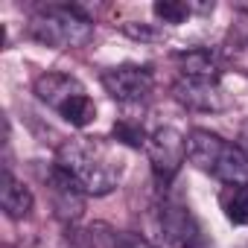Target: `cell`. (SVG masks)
I'll return each instance as SVG.
<instances>
[{
    "instance_id": "obj_11",
    "label": "cell",
    "mask_w": 248,
    "mask_h": 248,
    "mask_svg": "<svg viewBox=\"0 0 248 248\" xmlns=\"http://www.w3.org/2000/svg\"><path fill=\"white\" fill-rule=\"evenodd\" d=\"M175 64L184 79H219V56L207 47L175 53Z\"/></svg>"
},
{
    "instance_id": "obj_3",
    "label": "cell",
    "mask_w": 248,
    "mask_h": 248,
    "mask_svg": "<svg viewBox=\"0 0 248 248\" xmlns=\"http://www.w3.org/2000/svg\"><path fill=\"white\" fill-rule=\"evenodd\" d=\"M35 96L50 105L62 120H67L70 126H91L96 120V105L93 99L88 96L85 85L76 79V76H67V73H41L35 79Z\"/></svg>"
},
{
    "instance_id": "obj_13",
    "label": "cell",
    "mask_w": 248,
    "mask_h": 248,
    "mask_svg": "<svg viewBox=\"0 0 248 248\" xmlns=\"http://www.w3.org/2000/svg\"><path fill=\"white\" fill-rule=\"evenodd\" d=\"M152 12H155V18L158 21H164V24H184L187 18H190V6L187 3H181V0H158V3L152 6Z\"/></svg>"
},
{
    "instance_id": "obj_8",
    "label": "cell",
    "mask_w": 248,
    "mask_h": 248,
    "mask_svg": "<svg viewBox=\"0 0 248 248\" xmlns=\"http://www.w3.org/2000/svg\"><path fill=\"white\" fill-rule=\"evenodd\" d=\"M161 231L172 248H202L204 245V233H202L199 219L190 213V207H184L178 202H164Z\"/></svg>"
},
{
    "instance_id": "obj_10",
    "label": "cell",
    "mask_w": 248,
    "mask_h": 248,
    "mask_svg": "<svg viewBox=\"0 0 248 248\" xmlns=\"http://www.w3.org/2000/svg\"><path fill=\"white\" fill-rule=\"evenodd\" d=\"M0 204H3V213L9 219H27L35 204L30 187L21 178H15L9 167L3 170V178H0Z\"/></svg>"
},
{
    "instance_id": "obj_7",
    "label": "cell",
    "mask_w": 248,
    "mask_h": 248,
    "mask_svg": "<svg viewBox=\"0 0 248 248\" xmlns=\"http://www.w3.org/2000/svg\"><path fill=\"white\" fill-rule=\"evenodd\" d=\"M172 96L178 105L190 111H202V114H216L231 105V96L219 85V79H184L181 76L172 85Z\"/></svg>"
},
{
    "instance_id": "obj_4",
    "label": "cell",
    "mask_w": 248,
    "mask_h": 248,
    "mask_svg": "<svg viewBox=\"0 0 248 248\" xmlns=\"http://www.w3.org/2000/svg\"><path fill=\"white\" fill-rule=\"evenodd\" d=\"M30 38L53 50L85 47L93 38V24L76 6H47L30 21Z\"/></svg>"
},
{
    "instance_id": "obj_14",
    "label": "cell",
    "mask_w": 248,
    "mask_h": 248,
    "mask_svg": "<svg viewBox=\"0 0 248 248\" xmlns=\"http://www.w3.org/2000/svg\"><path fill=\"white\" fill-rule=\"evenodd\" d=\"M102 242H105V248H155L149 239H143L140 233H132V231H108V233H102Z\"/></svg>"
},
{
    "instance_id": "obj_2",
    "label": "cell",
    "mask_w": 248,
    "mask_h": 248,
    "mask_svg": "<svg viewBox=\"0 0 248 248\" xmlns=\"http://www.w3.org/2000/svg\"><path fill=\"white\" fill-rule=\"evenodd\" d=\"M187 158L196 170L219 178L222 184H248V155L207 129H193L187 138Z\"/></svg>"
},
{
    "instance_id": "obj_12",
    "label": "cell",
    "mask_w": 248,
    "mask_h": 248,
    "mask_svg": "<svg viewBox=\"0 0 248 248\" xmlns=\"http://www.w3.org/2000/svg\"><path fill=\"white\" fill-rule=\"evenodd\" d=\"M219 204L233 225H248V184H225Z\"/></svg>"
},
{
    "instance_id": "obj_5",
    "label": "cell",
    "mask_w": 248,
    "mask_h": 248,
    "mask_svg": "<svg viewBox=\"0 0 248 248\" xmlns=\"http://www.w3.org/2000/svg\"><path fill=\"white\" fill-rule=\"evenodd\" d=\"M146 152H149V161H152V170L161 181H170L178 175L184 158H187V138L172 129V126H161L149 135L146 140Z\"/></svg>"
},
{
    "instance_id": "obj_1",
    "label": "cell",
    "mask_w": 248,
    "mask_h": 248,
    "mask_svg": "<svg viewBox=\"0 0 248 248\" xmlns=\"http://www.w3.org/2000/svg\"><path fill=\"white\" fill-rule=\"evenodd\" d=\"M56 167H62L85 196H105L120 181V167H114L105 152L88 140H64L56 152Z\"/></svg>"
},
{
    "instance_id": "obj_15",
    "label": "cell",
    "mask_w": 248,
    "mask_h": 248,
    "mask_svg": "<svg viewBox=\"0 0 248 248\" xmlns=\"http://www.w3.org/2000/svg\"><path fill=\"white\" fill-rule=\"evenodd\" d=\"M120 30L126 32L129 38H135V41H161L164 38L155 24H143V21H129V24H123Z\"/></svg>"
},
{
    "instance_id": "obj_16",
    "label": "cell",
    "mask_w": 248,
    "mask_h": 248,
    "mask_svg": "<svg viewBox=\"0 0 248 248\" xmlns=\"http://www.w3.org/2000/svg\"><path fill=\"white\" fill-rule=\"evenodd\" d=\"M114 138L123 140V143H129V146H146V140H149L138 123H117V126H114Z\"/></svg>"
},
{
    "instance_id": "obj_17",
    "label": "cell",
    "mask_w": 248,
    "mask_h": 248,
    "mask_svg": "<svg viewBox=\"0 0 248 248\" xmlns=\"http://www.w3.org/2000/svg\"><path fill=\"white\" fill-rule=\"evenodd\" d=\"M236 146H239V149L248 155V120H245L242 126H239V143H236Z\"/></svg>"
},
{
    "instance_id": "obj_9",
    "label": "cell",
    "mask_w": 248,
    "mask_h": 248,
    "mask_svg": "<svg viewBox=\"0 0 248 248\" xmlns=\"http://www.w3.org/2000/svg\"><path fill=\"white\" fill-rule=\"evenodd\" d=\"M50 196H53V210L62 222H76L85 210V190L62 170V167H50Z\"/></svg>"
},
{
    "instance_id": "obj_6",
    "label": "cell",
    "mask_w": 248,
    "mask_h": 248,
    "mask_svg": "<svg viewBox=\"0 0 248 248\" xmlns=\"http://www.w3.org/2000/svg\"><path fill=\"white\" fill-rule=\"evenodd\" d=\"M102 88L123 105H138L152 93L155 79L146 67L120 64V67H111V70L102 73Z\"/></svg>"
}]
</instances>
